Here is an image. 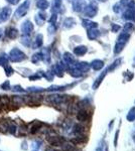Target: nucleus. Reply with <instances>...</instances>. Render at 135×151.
I'll use <instances>...</instances> for the list:
<instances>
[{"mask_svg": "<svg viewBox=\"0 0 135 151\" xmlns=\"http://www.w3.org/2000/svg\"><path fill=\"white\" fill-rule=\"evenodd\" d=\"M7 1H9V2H10L11 4H16L17 2L19 1V0H7Z\"/></svg>", "mask_w": 135, "mask_h": 151, "instance_id": "1a4fd4ad", "label": "nucleus"}, {"mask_svg": "<svg viewBox=\"0 0 135 151\" xmlns=\"http://www.w3.org/2000/svg\"><path fill=\"white\" fill-rule=\"evenodd\" d=\"M10 8H7V7H4L0 10V20H6L7 18L10 15Z\"/></svg>", "mask_w": 135, "mask_h": 151, "instance_id": "f03ea898", "label": "nucleus"}, {"mask_svg": "<svg viewBox=\"0 0 135 151\" xmlns=\"http://www.w3.org/2000/svg\"><path fill=\"white\" fill-rule=\"evenodd\" d=\"M7 129H8V125L5 122L0 123V132H6Z\"/></svg>", "mask_w": 135, "mask_h": 151, "instance_id": "6e6552de", "label": "nucleus"}, {"mask_svg": "<svg viewBox=\"0 0 135 151\" xmlns=\"http://www.w3.org/2000/svg\"><path fill=\"white\" fill-rule=\"evenodd\" d=\"M0 36H1V33H0Z\"/></svg>", "mask_w": 135, "mask_h": 151, "instance_id": "9d476101", "label": "nucleus"}, {"mask_svg": "<svg viewBox=\"0 0 135 151\" xmlns=\"http://www.w3.org/2000/svg\"><path fill=\"white\" fill-rule=\"evenodd\" d=\"M32 29V25L30 24V22L29 21H27L25 24L23 23V25H22V31H23V33H29V31Z\"/></svg>", "mask_w": 135, "mask_h": 151, "instance_id": "423d86ee", "label": "nucleus"}, {"mask_svg": "<svg viewBox=\"0 0 135 151\" xmlns=\"http://www.w3.org/2000/svg\"><path fill=\"white\" fill-rule=\"evenodd\" d=\"M28 4H29V2H25L24 4H22L20 7H19L18 9L16 10L15 12V16H17V17H21L22 15H24L25 14V12L27 11V7H28Z\"/></svg>", "mask_w": 135, "mask_h": 151, "instance_id": "f257e3e1", "label": "nucleus"}, {"mask_svg": "<svg viewBox=\"0 0 135 151\" xmlns=\"http://www.w3.org/2000/svg\"><path fill=\"white\" fill-rule=\"evenodd\" d=\"M48 141L51 143V145H53V146L61 145L63 143V139H62V138H61V137H56V136H53V137L48 138Z\"/></svg>", "mask_w": 135, "mask_h": 151, "instance_id": "7ed1b4c3", "label": "nucleus"}, {"mask_svg": "<svg viewBox=\"0 0 135 151\" xmlns=\"http://www.w3.org/2000/svg\"><path fill=\"white\" fill-rule=\"evenodd\" d=\"M40 126H41V124L40 123H38V122H34L33 124H31L30 125V127H29V131H30L31 133H35L36 131H38L40 129Z\"/></svg>", "mask_w": 135, "mask_h": 151, "instance_id": "39448f33", "label": "nucleus"}, {"mask_svg": "<svg viewBox=\"0 0 135 151\" xmlns=\"http://www.w3.org/2000/svg\"><path fill=\"white\" fill-rule=\"evenodd\" d=\"M7 36L8 37H10V38H15L17 35H18V31H17V29L15 28H9V29H7Z\"/></svg>", "mask_w": 135, "mask_h": 151, "instance_id": "20e7f679", "label": "nucleus"}, {"mask_svg": "<svg viewBox=\"0 0 135 151\" xmlns=\"http://www.w3.org/2000/svg\"><path fill=\"white\" fill-rule=\"evenodd\" d=\"M10 103V100L8 97L6 96H1L0 97V105H8Z\"/></svg>", "mask_w": 135, "mask_h": 151, "instance_id": "0eeeda50", "label": "nucleus"}]
</instances>
